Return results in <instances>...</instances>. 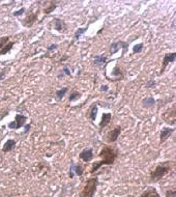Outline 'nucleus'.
<instances>
[{
    "mask_svg": "<svg viewBox=\"0 0 176 197\" xmlns=\"http://www.w3.org/2000/svg\"><path fill=\"white\" fill-rule=\"evenodd\" d=\"M118 156H119V149L116 145H112V144H111V145H107V144H105V145L102 147L100 153H98V157L101 158V161L94 162L93 164H92L89 173L92 174L94 173V172H97L102 166L113 165Z\"/></svg>",
    "mask_w": 176,
    "mask_h": 197,
    "instance_id": "1",
    "label": "nucleus"
},
{
    "mask_svg": "<svg viewBox=\"0 0 176 197\" xmlns=\"http://www.w3.org/2000/svg\"><path fill=\"white\" fill-rule=\"evenodd\" d=\"M174 166V163L170 161H165L160 163L159 165H156V167L150 172L149 174V180L151 183H157L162 178H164L167 174L171 171V169Z\"/></svg>",
    "mask_w": 176,
    "mask_h": 197,
    "instance_id": "2",
    "label": "nucleus"
},
{
    "mask_svg": "<svg viewBox=\"0 0 176 197\" xmlns=\"http://www.w3.org/2000/svg\"><path fill=\"white\" fill-rule=\"evenodd\" d=\"M98 186V177L92 176L89 177L79 193V197H94V194L97 192V188Z\"/></svg>",
    "mask_w": 176,
    "mask_h": 197,
    "instance_id": "3",
    "label": "nucleus"
},
{
    "mask_svg": "<svg viewBox=\"0 0 176 197\" xmlns=\"http://www.w3.org/2000/svg\"><path fill=\"white\" fill-rule=\"evenodd\" d=\"M162 119L166 124L174 126L176 122V106L172 105L162 114Z\"/></svg>",
    "mask_w": 176,
    "mask_h": 197,
    "instance_id": "4",
    "label": "nucleus"
},
{
    "mask_svg": "<svg viewBox=\"0 0 176 197\" xmlns=\"http://www.w3.org/2000/svg\"><path fill=\"white\" fill-rule=\"evenodd\" d=\"M10 39L11 38L7 35L0 38V56H2V55H4V54H7L8 52L14 48L16 42L11 41Z\"/></svg>",
    "mask_w": 176,
    "mask_h": 197,
    "instance_id": "5",
    "label": "nucleus"
},
{
    "mask_svg": "<svg viewBox=\"0 0 176 197\" xmlns=\"http://www.w3.org/2000/svg\"><path fill=\"white\" fill-rule=\"evenodd\" d=\"M27 121V116L23 114H16L15 116V121L8 124L7 127L13 130H19L21 128H24V126L26 125Z\"/></svg>",
    "mask_w": 176,
    "mask_h": 197,
    "instance_id": "6",
    "label": "nucleus"
},
{
    "mask_svg": "<svg viewBox=\"0 0 176 197\" xmlns=\"http://www.w3.org/2000/svg\"><path fill=\"white\" fill-rule=\"evenodd\" d=\"M121 127L120 126H115L112 130L109 131L106 135V140L108 143L112 144V143H115L117 140H118V138L120 136V134H121Z\"/></svg>",
    "mask_w": 176,
    "mask_h": 197,
    "instance_id": "7",
    "label": "nucleus"
},
{
    "mask_svg": "<svg viewBox=\"0 0 176 197\" xmlns=\"http://www.w3.org/2000/svg\"><path fill=\"white\" fill-rule=\"evenodd\" d=\"M52 28L56 30L59 33H65L67 31V25L65 21L60 19V18H54L53 20L50 22Z\"/></svg>",
    "mask_w": 176,
    "mask_h": 197,
    "instance_id": "8",
    "label": "nucleus"
},
{
    "mask_svg": "<svg viewBox=\"0 0 176 197\" xmlns=\"http://www.w3.org/2000/svg\"><path fill=\"white\" fill-rule=\"evenodd\" d=\"M129 45V42H123V41H118V42L113 43L110 47V54L113 55L115 54L116 52H118L120 49H122V55H123L126 52V50H128Z\"/></svg>",
    "mask_w": 176,
    "mask_h": 197,
    "instance_id": "9",
    "label": "nucleus"
},
{
    "mask_svg": "<svg viewBox=\"0 0 176 197\" xmlns=\"http://www.w3.org/2000/svg\"><path fill=\"white\" fill-rule=\"evenodd\" d=\"M38 20V13H29L26 15V17L24 18L22 21V25L26 28H30L34 25V23Z\"/></svg>",
    "mask_w": 176,
    "mask_h": 197,
    "instance_id": "10",
    "label": "nucleus"
},
{
    "mask_svg": "<svg viewBox=\"0 0 176 197\" xmlns=\"http://www.w3.org/2000/svg\"><path fill=\"white\" fill-rule=\"evenodd\" d=\"M176 59V53L175 52H171V53H167L164 55L163 60H162V69H160V75H163L165 73V71L168 66L170 62H174Z\"/></svg>",
    "mask_w": 176,
    "mask_h": 197,
    "instance_id": "11",
    "label": "nucleus"
},
{
    "mask_svg": "<svg viewBox=\"0 0 176 197\" xmlns=\"http://www.w3.org/2000/svg\"><path fill=\"white\" fill-rule=\"evenodd\" d=\"M79 158L84 162H90L93 160L94 155H93V150H92L91 147H88V149H84L81 153H79Z\"/></svg>",
    "mask_w": 176,
    "mask_h": 197,
    "instance_id": "12",
    "label": "nucleus"
},
{
    "mask_svg": "<svg viewBox=\"0 0 176 197\" xmlns=\"http://www.w3.org/2000/svg\"><path fill=\"white\" fill-rule=\"evenodd\" d=\"M174 131H175L174 128H170V127L163 128L162 130H160V144H163L165 142V141L174 133Z\"/></svg>",
    "mask_w": 176,
    "mask_h": 197,
    "instance_id": "13",
    "label": "nucleus"
},
{
    "mask_svg": "<svg viewBox=\"0 0 176 197\" xmlns=\"http://www.w3.org/2000/svg\"><path fill=\"white\" fill-rule=\"evenodd\" d=\"M124 78V74H123L122 70L120 69L118 66H115L114 69L112 70V81L116 82V81H121Z\"/></svg>",
    "mask_w": 176,
    "mask_h": 197,
    "instance_id": "14",
    "label": "nucleus"
},
{
    "mask_svg": "<svg viewBox=\"0 0 176 197\" xmlns=\"http://www.w3.org/2000/svg\"><path fill=\"white\" fill-rule=\"evenodd\" d=\"M111 119H112V114L111 113H104L102 115V119L100 121V125H98V128H100V131H103L105 128L108 127L109 124L111 122Z\"/></svg>",
    "mask_w": 176,
    "mask_h": 197,
    "instance_id": "15",
    "label": "nucleus"
},
{
    "mask_svg": "<svg viewBox=\"0 0 176 197\" xmlns=\"http://www.w3.org/2000/svg\"><path fill=\"white\" fill-rule=\"evenodd\" d=\"M97 111H98L97 104V103L91 104V106L89 107V109H88V111H87V115H88V117H89V119H90L91 121H95V118H97Z\"/></svg>",
    "mask_w": 176,
    "mask_h": 197,
    "instance_id": "16",
    "label": "nucleus"
},
{
    "mask_svg": "<svg viewBox=\"0 0 176 197\" xmlns=\"http://www.w3.org/2000/svg\"><path fill=\"white\" fill-rule=\"evenodd\" d=\"M16 140L15 139H7L5 141V143L3 144V147H2V152L3 153H10L11 150L15 149L16 147Z\"/></svg>",
    "mask_w": 176,
    "mask_h": 197,
    "instance_id": "17",
    "label": "nucleus"
},
{
    "mask_svg": "<svg viewBox=\"0 0 176 197\" xmlns=\"http://www.w3.org/2000/svg\"><path fill=\"white\" fill-rule=\"evenodd\" d=\"M139 197H160L157 192V190L154 187H149L147 190H145Z\"/></svg>",
    "mask_w": 176,
    "mask_h": 197,
    "instance_id": "18",
    "label": "nucleus"
},
{
    "mask_svg": "<svg viewBox=\"0 0 176 197\" xmlns=\"http://www.w3.org/2000/svg\"><path fill=\"white\" fill-rule=\"evenodd\" d=\"M108 58L105 55H95L94 56V60H93V64L95 66H103L107 63Z\"/></svg>",
    "mask_w": 176,
    "mask_h": 197,
    "instance_id": "19",
    "label": "nucleus"
},
{
    "mask_svg": "<svg viewBox=\"0 0 176 197\" xmlns=\"http://www.w3.org/2000/svg\"><path fill=\"white\" fill-rule=\"evenodd\" d=\"M48 3H49V5L46 7V8L44 10V13L46 15H50L53 13V11L57 8V4L59 3V1H49Z\"/></svg>",
    "mask_w": 176,
    "mask_h": 197,
    "instance_id": "20",
    "label": "nucleus"
},
{
    "mask_svg": "<svg viewBox=\"0 0 176 197\" xmlns=\"http://www.w3.org/2000/svg\"><path fill=\"white\" fill-rule=\"evenodd\" d=\"M69 91V87H62L60 89H57L56 91H55V95H56L57 100L58 101H61L62 98H64V95L66 94V92Z\"/></svg>",
    "mask_w": 176,
    "mask_h": 197,
    "instance_id": "21",
    "label": "nucleus"
},
{
    "mask_svg": "<svg viewBox=\"0 0 176 197\" xmlns=\"http://www.w3.org/2000/svg\"><path fill=\"white\" fill-rule=\"evenodd\" d=\"M73 170L77 176H82L83 173H84V168L81 164H74L73 163Z\"/></svg>",
    "mask_w": 176,
    "mask_h": 197,
    "instance_id": "22",
    "label": "nucleus"
},
{
    "mask_svg": "<svg viewBox=\"0 0 176 197\" xmlns=\"http://www.w3.org/2000/svg\"><path fill=\"white\" fill-rule=\"evenodd\" d=\"M142 104H143L144 107H146V108H150V107H153L154 104H156V101H154L153 98L151 97H148V98H145L142 100Z\"/></svg>",
    "mask_w": 176,
    "mask_h": 197,
    "instance_id": "23",
    "label": "nucleus"
},
{
    "mask_svg": "<svg viewBox=\"0 0 176 197\" xmlns=\"http://www.w3.org/2000/svg\"><path fill=\"white\" fill-rule=\"evenodd\" d=\"M88 29V26L84 27V28H78L76 30L75 34H74V41H77V39H79L80 38H81L82 34H84V33L87 31Z\"/></svg>",
    "mask_w": 176,
    "mask_h": 197,
    "instance_id": "24",
    "label": "nucleus"
},
{
    "mask_svg": "<svg viewBox=\"0 0 176 197\" xmlns=\"http://www.w3.org/2000/svg\"><path fill=\"white\" fill-rule=\"evenodd\" d=\"M81 92L77 91V90H72V92H70V97H69V101L70 102H75V101L79 100L80 98H81Z\"/></svg>",
    "mask_w": 176,
    "mask_h": 197,
    "instance_id": "25",
    "label": "nucleus"
},
{
    "mask_svg": "<svg viewBox=\"0 0 176 197\" xmlns=\"http://www.w3.org/2000/svg\"><path fill=\"white\" fill-rule=\"evenodd\" d=\"M143 47L144 45L140 43V44H137L135 45L134 47H133V54H138V53H141L142 50H143Z\"/></svg>",
    "mask_w": 176,
    "mask_h": 197,
    "instance_id": "26",
    "label": "nucleus"
},
{
    "mask_svg": "<svg viewBox=\"0 0 176 197\" xmlns=\"http://www.w3.org/2000/svg\"><path fill=\"white\" fill-rule=\"evenodd\" d=\"M165 196L166 197H176V190L175 189H172V190L166 191Z\"/></svg>",
    "mask_w": 176,
    "mask_h": 197,
    "instance_id": "27",
    "label": "nucleus"
},
{
    "mask_svg": "<svg viewBox=\"0 0 176 197\" xmlns=\"http://www.w3.org/2000/svg\"><path fill=\"white\" fill-rule=\"evenodd\" d=\"M25 7H22V8H20L19 11H14L13 13V16H15V17H19V16H21V15H23L24 13H25Z\"/></svg>",
    "mask_w": 176,
    "mask_h": 197,
    "instance_id": "28",
    "label": "nucleus"
},
{
    "mask_svg": "<svg viewBox=\"0 0 176 197\" xmlns=\"http://www.w3.org/2000/svg\"><path fill=\"white\" fill-rule=\"evenodd\" d=\"M156 86V81L154 80H149L146 84H145V87L146 88H151V87H154Z\"/></svg>",
    "mask_w": 176,
    "mask_h": 197,
    "instance_id": "29",
    "label": "nucleus"
},
{
    "mask_svg": "<svg viewBox=\"0 0 176 197\" xmlns=\"http://www.w3.org/2000/svg\"><path fill=\"white\" fill-rule=\"evenodd\" d=\"M62 73H64L63 75H66V76H72V73H70V70L67 67V66H64L62 67Z\"/></svg>",
    "mask_w": 176,
    "mask_h": 197,
    "instance_id": "30",
    "label": "nucleus"
},
{
    "mask_svg": "<svg viewBox=\"0 0 176 197\" xmlns=\"http://www.w3.org/2000/svg\"><path fill=\"white\" fill-rule=\"evenodd\" d=\"M57 48H58V45H57V44H52V45H50V46H49V47L47 48V51H48V52H52V51L56 50Z\"/></svg>",
    "mask_w": 176,
    "mask_h": 197,
    "instance_id": "31",
    "label": "nucleus"
},
{
    "mask_svg": "<svg viewBox=\"0 0 176 197\" xmlns=\"http://www.w3.org/2000/svg\"><path fill=\"white\" fill-rule=\"evenodd\" d=\"M30 129H31V125H30V124H26L25 126H24V132H23V134L29 133Z\"/></svg>",
    "mask_w": 176,
    "mask_h": 197,
    "instance_id": "32",
    "label": "nucleus"
},
{
    "mask_svg": "<svg viewBox=\"0 0 176 197\" xmlns=\"http://www.w3.org/2000/svg\"><path fill=\"white\" fill-rule=\"evenodd\" d=\"M8 112H10V111H8V110H5V111L3 110V111H1V112H0V121H2V118H4L5 116L7 115V113H8Z\"/></svg>",
    "mask_w": 176,
    "mask_h": 197,
    "instance_id": "33",
    "label": "nucleus"
},
{
    "mask_svg": "<svg viewBox=\"0 0 176 197\" xmlns=\"http://www.w3.org/2000/svg\"><path fill=\"white\" fill-rule=\"evenodd\" d=\"M108 89H109V86H108V85H102V86H101V91L107 92Z\"/></svg>",
    "mask_w": 176,
    "mask_h": 197,
    "instance_id": "34",
    "label": "nucleus"
},
{
    "mask_svg": "<svg viewBox=\"0 0 176 197\" xmlns=\"http://www.w3.org/2000/svg\"><path fill=\"white\" fill-rule=\"evenodd\" d=\"M4 75H5V71H3V72H1V73H0V81H1V80L3 79Z\"/></svg>",
    "mask_w": 176,
    "mask_h": 197,
    "instance_id": "35",
    "label": "nucleus"
}]
</instances>
